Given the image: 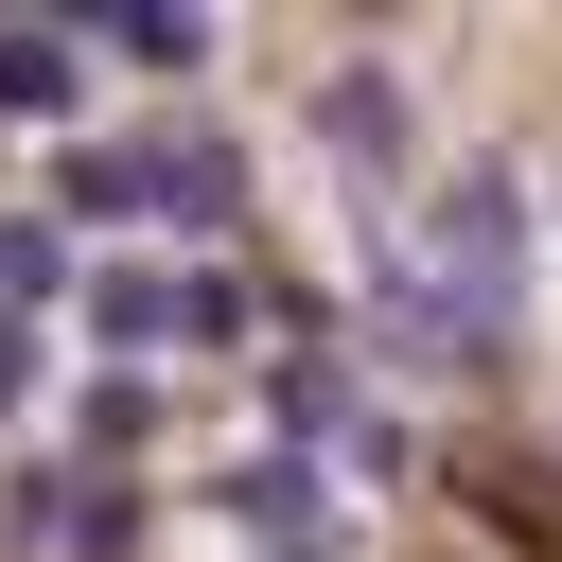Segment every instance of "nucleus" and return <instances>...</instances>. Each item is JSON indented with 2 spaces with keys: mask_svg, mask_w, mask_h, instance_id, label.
<instances>
[{
  "mask_svg": "<svg viewBox=\"0 0 562 562\" xmlns=\"http://www.w3.org/2000/svg\"><path fill=\"white\" fill-rule=\"evenodd\" d=\"M509 316H527V193H509V158H457L422 211H386L369 334L404 369H474V351H509Z\"/></svg>",
  "mask_w": 562,
  "mask_h": 562,
  "instance_id": "1",
  "label": "nucleus"
},
{
  "mask_svg": "<svg viewBox=\"0 0 562 562\" xmlns=\"http://www.w3.org/2000/svg\"><path fill=\"white\" fill-rule=\"evenodd\" d=\"M53 193H70V228H228L246 211V158L193 140V123H140V140H70Z\"/></svg>",
  "mask_w": 562,
  "mask_h": 562,
  "instance_id": "2",
  "label": "nucleus"
},
{
  "mask_svg": "<svg viewBox=\"0 0 562 562\" xmlns=\"http://www.w3.org/2000/svg\"><path fill=\"white\" fill-rule=\"evenodd\" d=\"M316 140H334L369 193H386V176H422V123H404V88H386V70H334V88H316Z\"/></svg>",
  "mask_w": 562,
  "mask_h": 562,
  "instance_id": "3",
  "label": "nucleus"
},
{
  "mask_svg": "<svg viewBox=\"0 0 562 562\" xmlns=\"http://www.w3.org/2000/svg\"><path fill=\"white\" fill-rule=\"evenodd\" d=\"M70 88H88V53L35 35V18H0V123H70Z\"/></svg>",
  "mask_w": 562,
  "mask_h": 562,
  "instance_id": "4",
  "label": "nucleus"
},
{
  "mask_svg": "<svg viewBox=\"0 0 562 562\" xmlns=\"http://www.w3.org/2000/svg\"><path fill=\"white\" fill-rule=\"evenodd\" d=\"M140 422H158V386H140V369H88V404H70V439H88V457H140Z\"/></svg>",
  "mask_w": 562,
  "mask_h": 562,
  "instance_id": "5",
  "label": "nucleus"
},
{
  "mask_svg": "<svg viewBox=\"0 0 562 562\" xmlns=\"http://www.w3.org/2000/svg\"><path fill=\"white\" fill-rule=\"evenodd\" d=\"M88 35H105V53H140V70H193V53H211L193 18H88Z\"/></svg>",
  "mask_w": 562,
  "mask_h": 562,
  "instance_id": "6",
  "label": "nucleus"
}]
</instances>
